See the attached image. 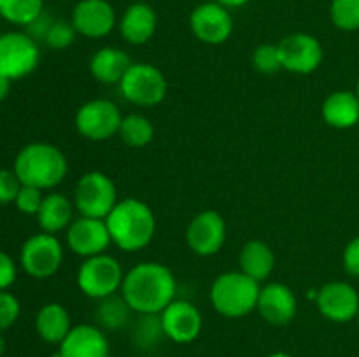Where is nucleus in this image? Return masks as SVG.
Wrapping results in <instances>:
<instances>
[{"label":"nucleus","mask_w":359,"mask_h":357,"mask_svg":"<svg viewBox=\"0 0 359 357\" xmlns=\"http://www.w3.org/2000/svg\"><path fill=\"white\" fill-rule=\"evenodd\" d=\"M21 181L14 170H4L0 168V205H7V203H14L18 192L21 189Z\"/></svg>","instance_id":"obj_35"},{"label":"nucleus","mask_w":359,"mask_h":357,"mask_svg":"<svg viewBox=\"0 0 359 357\" xmlns=\"http://www.w3.org/2000/svg\"><path fill=\"white\" fill-rule=\"evenodd\" d=\"M342 265L347 275L359 279V237L353 238L346 245L342 254Z\"/></svg>","instance_id":"obj_37"},{"label":"nucleus","mask_w":359,"mask_h":357,"mask_svg":"<svg viewBox=\"0 0 359 357\" xmlns=\"http://www.w3.org/2000/svg\"><path fill=\"white\" fill-rule=\"evenodd\" d=\"M356 321H358V324H359V312H358V317H356Z\"/></svg>","instance_id":"obj_43"},{"label":"nucleus","mask_w":359,"mask_h":357,"mask_svg":"<svg viewBox=\"0 0 359 357\" xmlns=\"http://www.w3.org/2000/svg\"><path fill=\"white\" fill-rule=\"evenodd\" d=\"M252 66L259 74H265V76H272V74H277L279 70H283L279 48L276 44L258 46L255 49V52H252Z\"/></svg>","instance_id":"obj_31"},{"label":"nucleus","mask_w":359,"mask_h":357,"mask_svg":"<svg viewBox=\"0 0 359 357\" xmlns=\"http://www.w3.org/2000/svg\"><path fill=\"white\" fill-rule=\"evenodd\" d=\"M60 357H109L107 335L98 326L79 324L70 329L58 345Z\"/></svg>","instance_id":"obj_19"},{"label":"nucleus","mask_w":359,"mask_h":357,"mask_svg":"<svg viewBox=\"0 0 359 357\" xmlns=\"http://www.w3.org/2000/svg\"><path fill=\"white\" fill-rule=\"evenodd\" d=\"M72 318L62 303H48L35 315V331L49 345H60L72 329Z\"/></svg>","instance_id":"obj_23"},{"label":"nucleus","mask_w":359,"mask_h":357,"mask_svg":"<svg viewBox=\"0 0 359 357\" xmlns=\"http://www.w3.org/2000/svg\"><path fill=\"white\" fill-rule=\"evenodd\" d=\"M121 296L140 315H160L177 293V282L170 268L158 261H144L125 273Z\"/></svg>","instance_id":"obj_1"},{"label":"nucleus","mask_w":359,"mask_h":357,"mask_svg":"<svg viewBox=\"0 0 359 357\" xmlns=\"http://www.w3.org/2000/svg\"><path fill=\"white\" fill-rule=\"evenodd\" d=\"M70 23L77 35L86 38H104L118 27V16L109 0H77Z\"/></svg>","instance_id":"obj_14"},{"label":"nucleus","mask_w":359,"mask_h":357,"mask_svg":"<svg viewBox=\"0 0 359 357\" xmlns=\"http://www.w3.org/2000/svg\"><path fill=\"white\" fill-rule=\"evenodd\" d=\"M42 200H44V195H42L41 189L32 188V186H21L20 192L14 200V205L25 216H37Z\"/></svg>","instance_id":"obj_34"},{"label":"nucleus","mask_w":359,"mask_h":357,"mask_svg":"<svg viewBox=\"0 0 359 357\" xmlns=\"http://www.w3.org/2000/svg\"><path fill=\"white\" fill-rule=\"evenodd\" d=\"M133 65L128 52L119 48H100L90 59V74L102 84H119Z\"/></svg>","instance_id":"obj_21"},{"label":"nucleus","mask_w":359,"mask_h":357,"mask_svg":"<svg viewBox=\"0 0 359 357\" xmlns=\"http://www.w3.org/2000/svg\"><path fill=\"white\" fill-rule=\"evenodd\" d=\"M74 203L62 192L44 195L42 205L37 212V223L44 233L56 234L72 224Z\"/></svg>","instance_id":"obj_24"},{"label":"nucleus","mask_w":359,"mask_h":357,"mask_svg":"<svg viewBox=\"0 0 359 357\" xmlns=\"http://www.w3.org/2000/svg\"><path fill=\"white\" fill-rule=\"evenodd\" d=\"M18 276V265L6 251L0 248V290H7Z\"/></svg>","instance_id":"obj_36"},{"label":"nucleus","mask_w":359,"mask_h":357,"mask_svg":"<svg viewBox=\"0 0 359 357\" xmlns=\"http://www.w3.org/2000/svg\"><path fill=\"white\" fill-rule=\"evenodd\" d=\"M256 310L269 324L287 326L297 317L298 301L290 286L280 282H270L259 289Z\"/></svg>","instance_id":"obj_18"},{"label":"nucleus","mask_w":359,"mask_h":357,"mask_svg":"<svg viewBox=\"0 0 359 357\" xmlns=\"http://www.w3.org/2000/svg\"><path fill=\"white\" fill-rule=\"evenodd\" d=\"M77 287L91 300H104L121 290L125 272L116 258L105 254L86 258L77 270Z\"/></svg>","instance_id":"obj_5"},{"label":"nucleus","mask_w":359,"mask_h":357,"mask_svg":"<svg viewBox=\"0 0 359 357\" xmlns=\"http://www.w3.org/2000/svg\"><path fill=\"white\" fill-rule=\"evenodd\" d=\"M118 203L114 181L104 172H88L77 181L74 191V206L84 217L105 219Z\"/></svg>","instance_id":"obj_6"},{"label":"nucleus","mask_w":359,"mask_h":357,"mask_svg":"<svg viewBox=\"0 0 359 357\" xmlns=\"http://www.w3.org/2000/svg\"><path fill=\"white\" fill-rule=\"evenodd\" d=\"M44 13V0H0V16L18 27H28Z\"/></svg>","instance_id":"obj_27"},{"label":"nucleus","mask_w":359,"mask_h":357,"mask_svg":"<svg viewBox=\"0 0 359 357\" xmlns=\"http://www.w3.org/2000/svg\"><path fill=\"white\" fill-rule=\"evenodd\" d=\"M163 332L174 343H191L200 336L203 317L198 308L186 300H174L160 314Z\"/></svg>","instance_id":"obj_16"},{"label":"nucleus","mask_w":359,"mask_h":357,"mask_svg":"<svg viewBox=\"0 0 359 357\" xmlns=\"http://www.w3.org/2000/svg\"><path fill=\"white\" fill-rule=\"evenodd\" d=\"M186 241L195 254L214 255L226 241V223L216 210H203L196 214L186 230Z\"/></svg>","instance_id":"obj_15"},{"label":"nucleus","mask_w":359,"mask_h":357,"mask_svg":"<svg viewBox=\"0 0 359 357\" xmlns=\"http://www.w3.org/2000/svg\"><path fill=\"white\" fill-rule=\"evenodd\" d=\"M356 126H358V128H359V121H358V125H356Z\"/></svg>","instance_id":"obj_44"},{"label":"nucleus","mask_w":359,"mask_h":357,"mask_svg":"<svg viewBox=\"0 0 359 357\" xmlns=\"http://www.w3.org/2000/svg\"><path fill=\"white\" fill-rule=\"evenodd\" d=\"M123 114L118 105L105 98H97L81 105L76 112V130L83 139L104 142L118 135Z\"/></svg>","instance_id":"obj_9"},{"label":"nucleus","mask_w":359,"mask_h":357,"mask_svg":"<svg viewBox=\"0 0 359 357\" xmlns=\"http://www.w3.org/2000/svg\"><path fill=\"white\" fill-rule=\"evenodd\" d=\"M118 86L125 100L139 107L161 104L168 91L167 77L151 63H133Z\"/></svg>","instance_id":"obj_7"},{"label":"nucleus","mask_w":359,"mask_h":357,"mask_svg":"<svg viewBox=\"0 0 359 357\" xmlns=\"http://www.w3.org/2000/svg\"><path fill=\"white\" fill-rule=\"evenodd\" d=\"M356 94H358V98H359V79H358V84H356Z\"/></svg>","instance_id":"obj_42"},{"label":"nucleus","mask_w":359,"mask_h":357,"mask_svg":"<svg viewBox=\"0 0 359 357\" xmlns=\"http://www.w3.org/2000/svg\"><path fill=\"white\" fill-rule=\"evenodd\" d=\"M11 84H13V80L7 79L6 76H2V74H0V102L6 100L7 94L11 93Z\"/></svg>","instance_id":"obj_38"},{"label":"nucleus","mask_w":359,"mask_h":357,"mask_svg":"<svg viewBox=\"0 0 359 357\" xmlns=\"http://www.w3.org/2000/svg\"><path fill=\"white\" fill-rule=\"evenodd\" d=\"M319 314L332 322H349L358 317L359 312V294L351 284L347 282H328L318 290Z\"/></svg>","instance_id":"obj_17"},{"label":"nucleus","mask_w":359,"mask_h":357,"mask_svg":"<svg viewBox=\"0 0 359 357\" xmlns=\"http://www.w3.org/2000/svg\"><path fill=\"white\" fill-rule=\"evenodd\" d=\"M330 20L342 31L359 30V0H332Z\"/></svg>","instance_id":"obj_29"},{"label":"nucleus","mask_w":359,"mask_h":357,"mask_svg":"<svg viewBox=\"0 0 359 357\" xmlns=\"http://www.w3.org/2000/svg\"><path fill=\"white\" fill-rule=\"evenodd\" d=\"M112 245L125 252H139L153 241L156 217L147 203L137 198H125L116 203L105 217Z\"/></svg>","instance_id":"obj_2"},{"label":"nucleus","mask_w":359,"mask_h":357,"mask_svg":"<svg viewBox=\"0 0 359 357\" xmlns=\"http://www.w3.org/2000/svg\"><path fill=\"white\" fill-rule=\"evenodd\" d=\"M118 135L125 146L132 147V149H142L153 142L154 126L146 115L128 114L123 115Z\"/></svg>","instance_id":"obj_26"},{"label":"nucleus","mask_w":359,"mask_h":357,"mask_svg":"<svg viewBox=\"0 0 359 357\" xmlns=\"http://www.w3.org/2000/svg\"><path fill=\"white\" fill-rule=\"evenodd\" d=\"M189 28L200 42L209 46L224 44L233 34V18L230 9L212 2H202L189 14Z\"/></svg>","instance_id":"obj_12"},{"label":"nucleus","mask_w":359,"mask_h":357,"mask_svg":"<svg viewBox=\"0 0 359 357\" xmlns=\"http://www.w3.org/2000/svg\"><path fill=\"white\" fill-rule=\"evenodd\" d=\"M41 62L39 42L27 31H6L0 35V74L18 80L30 76Z\"/></svg>","instance_id":"obj_8"},{"label":"nucleus","mask_w":359,"mask_h":357,"mask_svg":"<svg viewBox=\"0 0 359 357\" xmlns=\"http://www.w3.org/2000/svg\"><path fill=\"white\" fill-rule=\"evenodd\" d=\"M266 357H293V356H291V354H287V352H273V354H270V356H266Z\"/></svg>","instance_id":"obj_41"},{"label":"nucleus","mask_w":359,"mask_h":357,"mask_svg":"<svg viewBox=\"0 0 359 357\" xmlns=\"http://www.w3.org/2000/svg\"><path fill=\"white\" fill-rule=\"evenodd\" d=\"M238 262H241L242 273L262 284L276 270V254L272 247L263 240H249L242 247Z\"/></svg>","instance_id":"obj_25"},{"label":"nucleus","mask_w":359,"mask_h":357,"mask_svg":"<svg viewBox=\"0 0 359 357\" xmlns=\"http://www.w3.org/2000/svg\"><path fill=\"white\" fill-rule=\"evenodd\" d=\"M77 37L76 28L72 27L70 21H63V20H56L53 21L51 28L46 34L44 42L49 46L51 49H67L69 46L74 44Z\"/></svg>","instance_id":"obj_32"},{"label":"nucleus","mask_w":359,"mask_h":357,"mask_svg":"<svg viewBox=\"0 0 359 357\" xmlns=\"http://www.w3.org/2000/svg\"><path fill=\"white\" fill-rule=\"evenodd\" d=\"M161 336H165V332L160 315H140V321L137 322L133 331L135 342L140 346H151L156 345Z\"/></svg>","instance_id":"obj_30"},{"label":"nucleus","mask_w":359,"mask_h":357,"mask_svg":"<svg viewBox=\"0 0 359 357\" xmlns=\"http://www.w3.org/2000/svg\"><path fill=\"white\" fill-rule=\"evenodd\" d=\"M323 119L337 130L353 128L359 121V98L356 91H333L328 94L321 108Z\"/></svg>","instance_id":"obj_22"},{"label":"nucleus","mask_w":359,"mask_h":357,"mask_svg":"<svg viewBox=\"0 0 359 357\" xmlns=\"http://www.w3.org/2000/svg\"><path fill=\"white\" fill-rule=\"evenodd\" d=\"M4 352H6V338H4L2 331H0V357L4 356Z\"/></svg>","instance_id":"obj_40"},{"label":"nucleus","mask_w":359,"mask_h":357,"mask_svg":"<svg viewBox=\"0 0 359 357\" xmlns=\"http://www.w3.org/2000/svg\"><path fill=\"white\" fill-rule=\"evenodd\" d=\"M216 2L224 6L226 9H238V7H244L245 4H249L251 0H216Z\"/></svg>","instance_id":"obj_39"},{"label":"nucleus","mask_w":359,"mask_h":357,"mask_svg":"<svg viewBox=\"0 0 359 357\" xmlns=\"http://www.w3.org/2000/svg\"><path fill=\"white\" fill-rule=\"evenodd\" d=\"M259 282L242 272L221 273L210 287V303L214 310L226 318H242L256 310Z\"/></svg>","instance_id":"obj_4"},{"label":"nucleus","mask_w":359,"mask_h":357,"mask_svg":"<svg viewBox=\"0 0 359 357\" xmlns=\"http://www.w3.org/2000/svg\"><path fill=\"white\" fill-rule=\"evenodd\" d=\"M65 240L70 251L84 259L105 254L112 244L105 219L84 216L74 219L72 224L67 227Z\"/></svg>","instance_id":"obj_13"},{"label":"nucleus","mask_w":359,"mask_h":357,"mask_svg":"<svg viewBox=\"0 0 359 357\" xmlns=\"http://www.w3.org/2000/svg\"><path fill=\"white\" fill-rule=\"evenodd\" d=\"M130 314H132V308L128 307L125 298L118 296V294L100 300V304L97 308V318L100 326L105 329H112V331L123 328L128 322Z\"/></svg>","instance_id":"obj_28"},{"label":"nucleus","mask_w":359,"mask_h":357,"mask_svg":"<svg viewBox=\"0 0 359 357\" xmlns=\"http://www.w3.org/2000/svg\"><path fill=\"white\" fill-rule=\"evenodd\" d=\"M21 314L20 300L9 290H0V331L16 324Z\"/></svg>","instance_id":"obj_33"},{"label":"nucleus","mask_w":359,"mask_h":357,"mask_svg":"<svg viewBox=\"0 0 359 357\" xmlns=\"http://www.w3.org/2000/svg\"><path fill=\"white\" fill-rule=\"evenodd\" d=\"M63 262V245L55 234H32L20 251V265L32 279H49Z\"/></svg>","instance_id":"obj_10"},{"label":"nucleus","mask_w":359,"mask_h":357,"mask_svg":"<svg viewBox=\"0 0 359 357\" xmlns=\"http://www.w3.org/2000/svg\"><path fill=\"white\" fill-rule=\"evenodd\" d=\"M13 170L23 186L48 191L65 181L69 161L60 147L48 142H32L16 154Z\"/></svg>","instance_id":"obj_3"},{"label":"nucleus","mask_w":359,"mask_h":357,"mask_svg":"<svg viewBox=\"0 0 359 357\" xmlns=\"http://www.w3.org/2000/svg\"><path fill=\"white\" fill-rule=\"evenodd\" d=\"M277 48H279L283 70L298 74V76L316 72L321 66L323 56H325L319 38L305 31L286 35L277 44Z\"/></svg>","instance_id":"obj_11"},{"label":"nucleus","mask_w":359,"mask_h":357,"mask_svg":"<svg viewBox=\"0 0 359 357\" xmlns=\"http://www.w3.org/2000/svg\"><path fill=\"white\" fill-rule=\"evenodd\" d=\"M123 41L132 46H142L154 37L158 28V14L147 2L130 4L118 20Z\"/></svg>","instance_id":"obj_20"}]
</instances>
